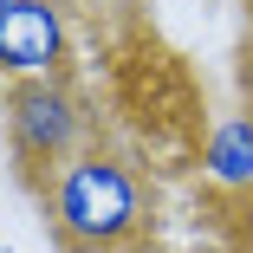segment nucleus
Wrapping results in <instances>:
<instances>
[{"instance_id":"f257e3e1","label":"nucleus","mask_w":253,"mask_h":253,"mask_svg":"<svg viewBox=\"0 0 253 253\" xmlns=\"http://www.w3.org/2000/svg\"><path fill=\"white\" fill-rule=\"evenodd\" d=\"M39 208L59 253H136L156 221V195L130 156L91 143L52 175H39Z\"/></svg>"},{"instance_id":"39448f33","label":"nucleus","mask_w":253,"mask_h":253,"mask_svg":"<svg viewBox=\"0 0 253 253\" xmlns=\"http://www.w3.org/2000/svg\"><path fill=\"white\" fill-rule=\"evenodd\" d=\"M0 7H13V0H0Z\"/></svg>"},{"instance_id":"f03ea898","label":"nucleus","mask_w":253,"mask_h":253,"mask_svg":"<svg viewBox=\"0 0 253 253\" xmlns=\"http://www.w3.org/2000/svg\"><path fill=\"white\" fill-rule=\"evenodd\" d=\"M7 149L13 163L39 182L78 149H91V104L72 78H39V84H7Z\"/></svg>"},{"instance_id":"20e7f679","label":"nucleus","mask_w":253,"mask_h":253,"mask_svg":"<svg viewBox=\"0 0 253 253\" xmlns=\"http://www.w3.org/2000/svg\"><path fill=\"white\" fill-rule=\"evenodd\" d=\"M201 169L221 188H253V117H221L201 143Z\"/></svg>"},{"instance_id":"7ed1b4c3","label":"nucleus","mask_w":253,"mask_h":253,"mask_svg":"<svg viewBox=\"0 0 253 253\" xmlns=\"http://www.w3.org/2000/svg\"><path fill=\"white\" fill-rule=\"evenodd\" d=\"M65 65H72L65 0H13V7H0V72H7V84L65 78Z\"/></svg>"}]
</instances>
